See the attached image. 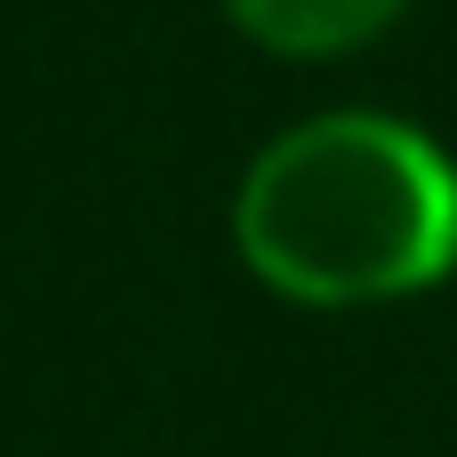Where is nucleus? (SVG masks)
I'll list each match as a JSON object with an SVG mask.
<instances>
[{
  "label": "nucleus",
  "instance_id": "1",
  "mask_svg": "<svg viewBox=\"0 0 457 457\" xmlns=\"http://www.w3.org/2000/svg\"><path fill=\"white\" fill-rule=\"evenodd\" d=\"M241 273L297 313H378L457 273V161L402 112L337 104L265 137L233 185Z\"/></svg>",
  "mask_w": 457,
  "mask_h": 457
},
{
  "label": "nucleus",
  "instance_id": "2",
  "mask_svg": "<svg viewBox=\"0 0 457 457\" xmlns=\"http://www.w3.org/2000/svg\"><path fill=\"white\" fill-rule=\"evenodd\" d=\"M225 24L281 64H337L378 48L418 0H217Z\"/></svg>",
  "mask_w": 457,
  "mask_h": 457
}]
</instances>
